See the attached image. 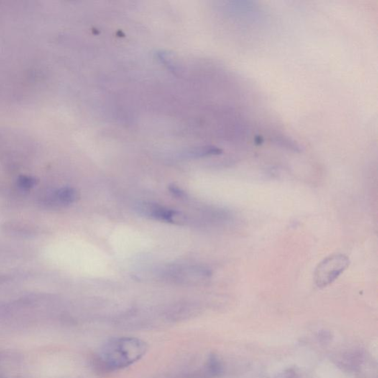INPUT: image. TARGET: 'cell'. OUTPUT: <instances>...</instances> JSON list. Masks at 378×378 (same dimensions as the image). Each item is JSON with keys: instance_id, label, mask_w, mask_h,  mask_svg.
I'll return each mask as SVG.
<instances>
[{"instance_id": "cell-1", "label": "cell", "mask_w": 378, "mask_h": 378, "mask_svg": "<svg viewBox=\"0 0 378 378\" xmlns=\"http://www.w3.org/2000/svg\"><path fill=\"white\" fill-rule=\"evenodd\" d=\"M146 342L132 337L113 338L106 342L94 360L95 366L103 371L124 369L139 361L147 352Z\"/></svg>"}, {"instance_id": "cell-2", "label": "cell", "mask_w": 378, "mask_h": 378, "mask_svg": "<svg viewBox=\"0 0 378 378\" xmlns=\"http://www.w3.org/2000/svg\"><path fill=\"white\" fill-rule=\"evenodd\" d=\"M349 259L343 254L328 256L318 264L314 274V281L317 287L322 288L335 282L347 269Z\"/></svg>"}, {"instance_id": "cell-3", "label": "cell", "mask_w": 378, "mask_h": 378, "mask_svg": "<svg viewBox=\"0 0 378 378\" xmlns=\"http://www.w3.org/2000/svg\"><path fill=\"white\" fill-rule=\"evenodd\" d=\"M137 211L141 214L167 223H174L177 217V213L157 204L144 203L139 204Z\"/></svg>"}, {"instance_id": "cell-4", "label": "cell", "mask_w": 378, "mask_h": 378, "mask_svg": "<svg viewBox=\"0 0 378 378\" xmlns=\"http://www.w3.org/2000/svg\"><path fill=\"white\" fill-rule=\"evenodd\" d=\"M54 199L61 205H67L75 203L79 199V195L75 188L65 187L55 192Z\"/></svg>"}, {"instance_id": "cell-5", "label": "cell", "mask_w": 378, "mask_h": 378, "mask_svg": "<svg viewBox=\"0 0 378 378\" xmlns=\"http://www.w3.org/2000/svg\"><path fill=\"white\" fill-rule=\"evenodd\" d=\"M208 370L213 376L220 375L223 372V366L215 355H211L208 360Z\"/></svg>"}, {"instance_id": "cell-6", "label": "cell", "mask_w": 378, "mask_h": 378, "mask_svg": "<svg viewBox=\"0 0 378 378\" xmlns=\"http://www.w3.org/2000/svg\"><path fill=\"white\" fill-rule=\"evenodd\" d=\"M18 185L23 189H30L37 185L38 180L31 176H21L18 179Z\"/></svg>"}]
</instances>
